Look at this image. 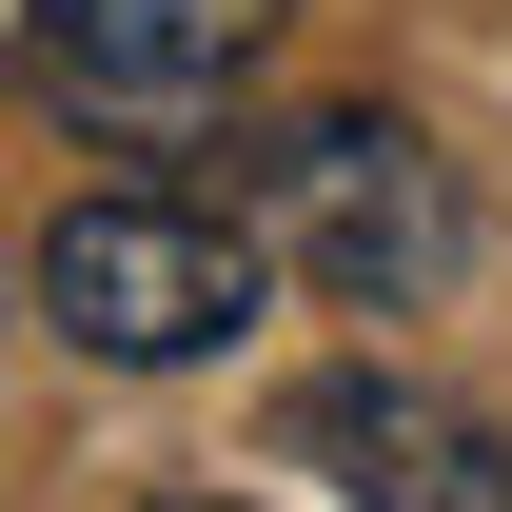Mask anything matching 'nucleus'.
<instances>
[{
    "mask_svg": "<svg viewBox=\"0 0 512 512\" xmlns=\"http://www.w3.org/2000/svg\"><path fill=\"white\" fill-rule=\"evenodd\" d=\"M158 512H237V493H158Z\"/></svg>",
    "mask_w": 512,
    "mask_h": 512,
    "instance_id": "5",
    "label": "nucleus"
},
{
    "mask_svg": "<svg viewBox=\"0 0 512 512\" xmlns=\"http://www.w3.org/2000/svg\"><path fill=\"white\" fill-rule=\"evenodd\" d=\"M276 20H296V0H20V60L60 79L99 138H197L276 60Z\"/></svg>",
    "mask_w": 512,
    "mask_h": 512,
    "instance_id": "3",
    "label": "nucleus"
},
{
    "mask_svg": "<svg viewBox=\"0 0 512 512\" xmlns=\"http://www.w3.org/2000/svg\"><path fill=\"white\" fill-rule=\"evenodd\" d=\"M0 60H20V40H0Z\"/></svg>",
    "mask_w": 512,
    "mask_h": 512,
    "instance_id": "6",
    "label": "nucleus"
},
{
    "mask_svg": "<svg viewBox=\"0 0 512 512\" xmlns=\"http://www.w3.org/2000/svg\"><path fill=\"white\" fill-rule=\"evenodd\" d=\"M276 296V256H256V217H217V197H60L40 217V316H60V355H99V375H197V355H237V316Z\"/></svg>",
    "mask_w": 512,
    "mask_h": 512,
    "instance_id": "2",
    "label": "nucleus"
},
{
    "mask_svg": "<svg viewBox=\"0 0 512 512\" xmlns=\"http://www.w3.org/2000/svg\"><path fill=\"white\" fill-rule=\"evenodd\" d=\"M276 453L335 473L355 512H512V434L434 375H296L276 394Z\"/></svg>",
    "mask_w": 512,
    "mask_h": 512,
    "instance_id": "4",
    "label": "nucleus"
},
{
    "mask_svg": "<svg viewBox=\"0 0 512 512\" xmlns=\"http://www.w3.org/2000/svg\"><path fill=\"white\" fill-rule=\"evenodd\" d=\"M256 256L276 276H316L335 316H434L453 276H473V197H453V158L414 119H375V99H335V119H276L237 178Z\"/></svg>",
    "mask_w": 512,
    "mask_h": 512,
    "instance_id": "1",
    "label": "nucleus"
}]
</instances>
